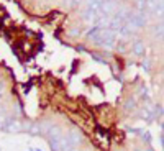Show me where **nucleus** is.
Instances as JSON below:
<instances>
[{
    "mask_svg": "<svg viewBox=\"0 0 164 151\" xmlns=\"http://www.w3.org/2000/svg\"><path fill=\"white\" fill-rule=\"evenodd\" d=\"M49 151H51V149H49Z\"/></svg>",
    "mask_w": 164,
    "mask_h": 151,
    "instance_id": "obj_17",
    "label": "nucleus"
},
{
    "mask_svg": "<svg viewBox=\"0 0 164 151\" xmlns=\"http://www.w3.org/2000/svg\"><path fill=\"white\" fill-rule=\"evenodd\" d=\"M139 107V102H138V98L134 97V95H130V97H126L125 98V102H121V112L125 113V115H131L134 113L138 110Z\"/></svg>",
    "mask_w": 164,
    "mask_h": 151,
    "instance_id": "obj_6",
    "label": "nucleus"
},
{
    "mask_svg": "<svg viewBox=\"0 0 164 151\" xmlns=\"http://www.w3.org/2000/svg\"><path fill=\"white\" fill-rule=\"evenodd\" d=\"M5 133H23V121L11 113L8 123H7V128H5Z\"/></svg>",
    "mask_w": 164,
    "mask_h": 151,
    "instance_id": "obj_7",
    "label": "nucleus"
},
{
    "mask_svg": "<svg viewBox=\"0 0 164 151\" xmlns=\"http://www.w3.org/2000/svg\"><path fill=\"white\" fill-rule=\"evenodd\" d=\"M133 151H144V148H134Z\"/></svg>",
    "mask_w": 164,
    "mask_h": 151,
    "instance_id": "obj_14",
    "label": "nucleus"
},
{
    "mask_svg": "<svg viewBox=\"0 0 164 151\" xmlns=\"http://www.w3.org/2000/svg\"><path fill=\"white\" fill-rule=\"evenodd\" d=\"M31 84H33V82H28V84L23 85V94H28V92L31 90Z\"/></svg>",
    "mask_w": 164,
    "mask_h": 151,
    "instance_id": "obj_12",
    "label": "nucleus"
},
{
    "mask_svg": "<svg viewBox=\"0 0 164 151\" xmlns=\"http://www.w3.org/2000/svg\"><path fill=\"white\" fill-rule=\"evenodd\" d=\"M64 33H66V38L79 39V38L84 36V33H85V23H82L80 20L69 23L67 28H64Z\"/></svg>",
    "mask_w": 164,
    "mask_h": 151,
    "instance_id": "obj_2",
    "label": "nucleus"
},
{
    "mask_svg": "<svg viewBox=\"0 0 164 151\" xmlns=\"http://www.w3.org/2000/svg\"><path fill=\"white\" fill-rule=\"evenodd\" d=\"M66 135L69 136V140L72 141V144L75 148H82L85 144V133L82 131V128H79L77 125H72L71 128H69L67 131H66Z\"/></svg>",
    "mask_w": 164,
    "mask_h": 151,
    "instance_id": "obj_3",
    "label": "nucleus"
},
{
    "mask_svg": "<svg viewBox=\"0 0 164 151\" xmlns=\"http://www.w3.org/2000/svg\"><path fill=\"white\" fill-rule=\"evenodd\" d=\"M120 34H121V38H130V36H133V34H136L138 33V30L134 28L133 25H130L128 21H125V25H123L121 28H120V31H118Z\"/></svg>",
    "mask_w": 164,
    "mask_h": 151,
    "instance_id": "obj_9",
    "label": "nucleus"
},
{
    "mask_svg": "<svg viewBox=\"0 0 164 151\" xmlns=\"http://www.w3.org/2000/svg\"><path fill=\"white\" fill-rule=\"evenodd\" d=\"M100 15V11H98L97 7H93V5H87L85 8H82L79 11V20L82 23H92L93 25V21H95V18Z\"/></svg>",
    "mask_w": 164,
    "mask_h": 151,
    "instance_id": "obj_5",
    "label": "nucleus"
},
{
    "mask_svg": "<svg viewBox=\"0 0 164 151\" xmlns=\"http://www.w3.org/2000/svg\"><path fill=\"white\" fill-rule=\"evenodd\" d=\"M121 2L120 0H100V5H98V11L102 15H107V16H113L115 11L120 8Z\"/></svg>",
    "mask_w": 164,
    "mask_h": 151,
    "instance_id": "obj_4",
    "label": "nucleus"
},
{
    "mask_svg": "<svg viewBox=\"0 0 164 151\" xmlns=\"http://www.w3.org/2000/svg\"><path fill=\"white\" fill-rule=\"evenodd\" d=\"M141 138H143V141L146 143V146H151V143H153V135H151L148 130L141 133Z\"/></svg>",
    "mask_w": 164,
    "mask_h": 151,
    "instance_id": "obj_10",
    "label": "nucleus"
},
{
    "mask_svg": "<svg viewBox=\"0 0 164 151\" xmlns=\"http://www.w3.org/2000/svg\"><path fill=\"white\" fill-rule=\"evenodd\" d=\"M92 46H95V48H100V49H113L115 44H116V33L112 31L110 28H100V30L97 31L95 38H93V41L90 43Z\"/></svg>",
    "mask_w": 164,
    "mask_h": 151,
    "instance_id": "obj_1",
    "label": "nucleus"
},
{
    "mask_svg": "<svg viewBox=\"0 0 164 151\" xmlns=\"http://www.w3.org/2000/svg\"><path fill=\"white\" fill-rule=\"evenodd\" d=\"M144 151H154V148H153V146H146Z\"/></svg>",
    "mask_w": 164,
    "mask_h": 151,
    "instance_id": "obj_13",
    "label": "nucleus"
},
{
    "mask_svg": "<svg viewBox=\"0 0 164 151\" xmlns=\"http://www.w3.org/2000/svg\"><path fill=\"white\" fill-rule=\"evenodd\" d=\"M162 87H164V79H162Z\"/></svg>",
    "mask_w": 164,
    "mask_h": 151,
    "instance_id": "obj_15",
    "label": "nucleus"
},
{
    "mask_svg": "<svg viewBox=\"0 0 164 151\" xmlns=\"http://www.w3.org/2000/svg\"><path fill=\"white\" fill-rule=\"evenodd\" d=\"M0 151H2V148H0Z\"/></svg>",
    "mask_w": 164,
    "mask_h": 151,
    "instance_id": "obj_16",
    "label": "nucleus"
},
{
    "mask_svg": "<svg viewBox=\"0 0 164 151\" xmlns=\"http://www.w3.org/2000/svg\"><path fill=\"white\" fill-rule=\"evenodd\" d=\"M141 66H143V69H144L146 72H149V71H151V61H149V59H144Z\"/></svg>",
    "mask_w": 164,
    "mask_h": 151,
    "instance_id": "obj_11",
    "label": "nucleus"
},
{
    "mask_svg": "<svg viewBox=\"0 0 164 151\" xmlns=\"http://www.w3.org/2000/svg\"><path fill=\"white\" fill-rule=\"evenodd\" d=\"M130 53L134 57H144L146 56V44L141 38H136L134 41L131 43V48H130Z\"/></svg>",
    "mask_w": 164,
    "mask_h": 151,
    "instance_id": "obj_8",
    "label": "nucleus"
}]
</instances>
